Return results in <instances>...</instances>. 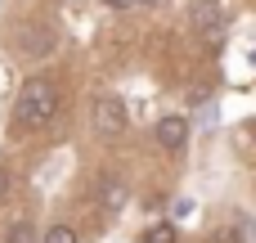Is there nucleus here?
Returning <instances> with one entry per match:
<instances>
[{"instance_id": "nucleus-1", "label": "nucleus", "mask_w": 256, "mask_h": 243, "mask_svg": "<svg viewBox=\"0 0 256 243\" xmlns=\"http://www.w3.org/2000/svg\"><path fill=\"white\" fill-rule=\"evenodd\" d=\"M54 113H58V86L45 77H32L14 99V126L18 131H40L54 122Z\"/></svg>"}, {"instance_id": "nucleus-2", "label": "nucleus", "mask_w": 256, "mask_h": 243, "mask_svg": "<svg viewBox=\"0 0 256 243\" xmlns=\"http://www.w3.org/2000/svg\"><path fill=\"white\" fill-rule=\"evenodd\" d=\"M189 23H194L198 41L212 45V50H220L225 36H230V18H225V5L220 0H194L189 5Z\"/></svg>"}, {"instance_id": "nucleus-3", "label": "nucleus", "mask_w": 256, "mask_h": 243, "mask_svg": "<svg viewBox=\"0 0 256 243\" xmlns=\"http://www.w3.org/2000/svg\"><path fill=\"white\" fill-rule=\"evenodd\" d=\"M126 122H130V113H126V104L117 95H99L94 99V131L99 135H122Z\"/></svg>"}, {"instance_id": "nucleus-4", "label": "nucleus", "mask_w": 256, "mask_h": 243, "mask_svg": "<svg viewBox=\"0 0 256 243\" xmlns=\"http://www.w3.org/2000/svg\"><path fill=\"white\" fill-rule=\"evenodd\" d=\"M153 135H158L162 149H184V140H189V122H184V117H162Z\"/></svg>"}, {"instance_id": "nucleus-5", "label": "nucleus", "mask_w": 256, "mask_h": 243, "mask_svg": "<svg viewBox=\"0 0 256 243\" xmlns=\"http://www.w3.org/2000/svg\"><path fill=\"white\" fill-rule=\"evenodd\" d=\"M50 45H54V36H50L45 27H40V32H36V27H27V32L18 36V50H22V54H45Z\"/></svg>"}, {"instance_id": "nucleus-6", "label": "nucleus", "mask_w": 256, "mask_h": 243, "mask_svg": "<svg viewBox=\"0 0 256 243\" xmlns=\"http://www.w3.org/2000/svg\"><path fill=\"white\" fill-rule=\"evenodd\" d=\"M122 203H126V185H122V180H104V207L117 212Z\"/></svg>"}, {"instance_id": "nucleus-7", "label": "nucleus", "mask_w": 256, "mask_h": 243, "mask_svg": "<svg viewBox=\"0 0 256 243\" xmlns=\"http://www.w3.org/2000/svg\"><path fill=\"white\" fill-rule=\"evenodd\" d=\"M140 243H176V225H148Z\"/></svg>"}, {"instance_id": "nucleus-8", "label": "nucleus", "mask_w": 256, "mask_h": 243, "mask_svg": "<svg viewBox=\"0 0 256 243\" xmlns=\"http://www.w3.org/2000/svg\"><path fill=\"white\" fill-rule=\"evenodd\" d=\"M40 243H76V230H72V225H50Z\"/></svg>"}, {"instance_id": "nucleus-9", "label": "nucleus", "mask_w": 256, "mask_h": 243, "mask_svg": "<svg viewBox=\"0 0 256 243\" xmlns=\"http://www.w3.org/2000/svg\"><path fill=\"white\" fill-rule=\"evenodd\" d=\"M9 243H32V225H27V221H18V225L9 230Z\"/></svg>"}, {"instance_id": "nucleus-10", "label": "nucleus", "mask_w": 256, "mask_h": 243, "mask_svg": "<svg viewBox=\"0 0 256 243\" xmlns=\"http://www.w3.org/2000/svg\"><path fill=\"white\" fill-rule=\"evenodd\" d=\"M9 189H14V176H9V167H0V203L9 198Z\"/></svg>"}, {"instance_id": "nucleus-11", "label": "nucleus", "mask_w": 256, "mask_h": 243, "mask_svg": "<svg viewBox=\"0 0 256 243\" xmlns=\"http://www.w3.org/2000/svg\"><path fill=\"white\" fill-rule=\"evenodd\" d=\"M104 5H112V9H130V5H140V0H104Z\"/></svg>"}]
</instances>
